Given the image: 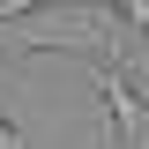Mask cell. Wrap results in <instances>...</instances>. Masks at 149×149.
I'll list each match as a JSON object with an SVG mask.
<instances>
[{"mask_svg":"<svg viewBox=\"0 0 149 149\" xmlns=\"http://www.w3.org/2000/svg\"><path fill=\"white\" fill-rule=\"evenodd\" d=\"M112 8H119V22H127V30H134V37H142V30H149V0H112Z\"/></svg>","mask_w":149,"mask_h":149,"instance_id":"2","label":"cell"},{"mask_svg":"<svg viewBox=\"0 0 149 149\" xmlns=\"http://www.w3.org/2000/svg\"><path fill=\"white\" fill-rule=\"evenodd\" d=\"M30 8H45V0H0V22H15V15H30Z\"/></svg>","mask_w":149,"mask_h":149,"instance_id":"3","label":"cell"},{"mask_svg":"<svg viewBox=\"0 0 149 149\" xmlns=\"http://www.w3.org/2000/svg\"><path fill=\"white\" fill-rule=\"evenodd\" d=\"M0 149H22V127H15V119H0Z\"/></svg>","mask_w":149,"mask_h":149,"instance_id":"4","label":"cell"},{"mask_svg":"<svg viewBox=\"0 0 149 149\" xmlns=\"http://www.w3.org/2000/svg\"><path fill=\"white\" fill-rule=\"evenodd\" d=\"M134 149H149V127H142V142H134Z\"/></svg>","mask_w":149,"mask_h":149,"instance_id":"5","label":"cell"},{"mask_svg":"<svg viewBox=\"0 0 149 149\" xmlns=\"http://www.w3.org/2000/svg\"><path fill=\"white\" fill-rule=\"evenodd\" d=\"M82 74H90V82H97V97H104L112 142H119V149H134V142H142V127H149V97L134 90V74H127V67H112V60H82Z\"/></svg>","mask_w":149,"mask_h":149,"instance_id":"1","label":"cell"}]
</instances>
